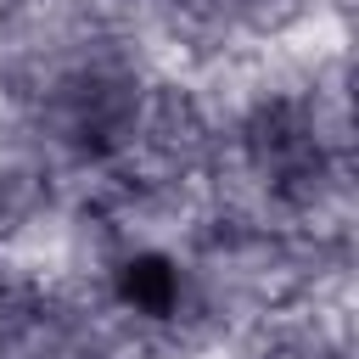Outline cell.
Instances as JSON below:
<instances>
[{"label": "cell", "instance_id": "obj_1", "mask_svg": "<svg viewBox=\"0 0 359 359\" xmlns=\"http://www.w3.org/2000/svg\"><path fill=\"white\" fill-rule=\"evenodd\" d=\"M180 297V275L163 264V258H140L123 269V303L140 309V314H168Z\"/></svg>", "mask_w": 359, "mask_h": 359}]
</instances>
